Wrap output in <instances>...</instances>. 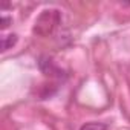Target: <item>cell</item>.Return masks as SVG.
Masks as SVG:
<instances>
[{
    "label": "cell",
    "instance_id": "obj_3",
    "mask_svg": "<svg viewBox=\"0 0 130 130\" xmlns=\"http://www.w3.org/2000/svg\"><path fill=\"white\" fill-rule=\"evenodd\" d=\"M80 130H107V125L103 122H89L84 124Z\"/></svg>",
    "mask_w": 130,
    "mask_h": 130
},
{
    "label": "cell",
    "instance_id": "obj_1",
    "mask_svg": "<svg viewBox=\"0 0 130 130\" xmlns=\"http://www.w3.org/2000/svg\"><path fill=\"white\" fill-rule=\"evenodd\" d=\"M60 22V14L58 11L55 9H51V11H44L35 22V26H34V32L40 34V35H47L54 31V28L58 25Z\"/></svg>",
    "mask_w": 130,
    "mask_h": 130
},
{
    "label": "cell",
    "instance_id": "obj_2",
    "mask_svg": "<svg viewBox=\"0 0 130 130\" xmlns=\"http://www.w3.org/2000/svg\"><path fill=\"white\" fill-rule=\"evenodd\" d=\"M17 43V35L15 34H9V35H3L2 37V51H8L11 49L14 44Z\"/></svg>",
    "mask_w": 130,
    "mask_h": 130
}]
</instances>
